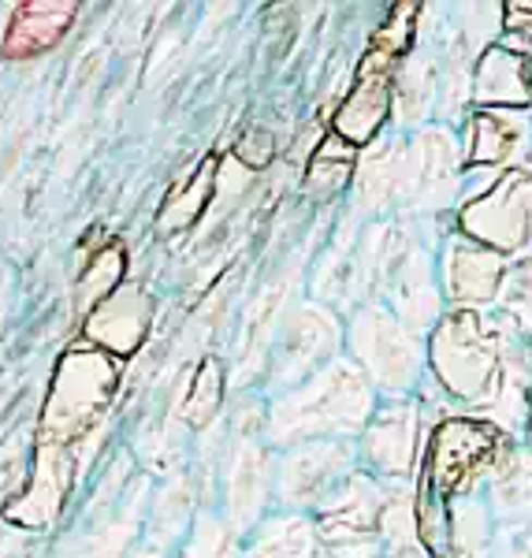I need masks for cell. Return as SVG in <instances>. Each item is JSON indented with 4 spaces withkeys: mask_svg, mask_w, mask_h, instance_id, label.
<instances>
[{
    "mask_svg": "<svg viewBox=\"0 0 532 558\" xmlns=\"http://www.w3.org/2000/svg\"><path fill=\"white\" fill-rule=\"evenodd\" d=\"M495 521L484 495L421 502V544L428 558H492Z\"/></svg>",
    "mask_w": 532,
    "mask_h": 558,
    "instance_id": "52a82bcc",
    "label": "cell"
},
{
    "mask_svg": "<svg viewBox=\"0 0 532 558\" xmlns=\"http://www.w3.org/2000/svg\"><path fill=\"white\" fill-rule=\"evenodd\" d=\"M525 436H529V454H532V417H529V432H525Z\"/></svg>",
    "mask_w": 532,
    "mask_h": 558,
    "instance_id": "9a60e30c",
    "label": "cell"
},
{
    "mask_svg": "<svg viewBox=\"0 0 532 558\" xmlns=\"http://www.w3.org/2000/svg\"><path fill=\"white\" fill-rule=\"evenodd\" d=\"M339 347H342V328L331 317V310H324V305H302L291 317V328L283 331V350L276 357V376L279 384H287L283 391L305 384L324 365L342 357Z\"/></svg>",
    "mask_w": 532,
    "mask_h": 558,
    "instance_id": "ba28073f",
    "label": "cell"
},
{
    "mask_svg": "<svg viewBox=\"0 0 532 558\" xmlns=\"http://www.w3.org/2000/svg\"><path fill=\"white\" fill-rule=\"evenodd\" d=\"M507 265L495 250L481 246V239L455 235L444 250V268H439V291L447 294L458 310H481L499 299Z\"/></svg>",
    "mask_w": 532,
    "mask_h": 558,
    "instance_id": "9c48e42d",
    "label": "cell"
},
{
    "mask_svg": "<svg viewBox=\"0 0 532 558\" xmlns=\"http://www.w3.org/2000/svg\"><path fill=\"white\" fill-rule=\"evenodd\" d=\"M450 165H455V153H450L447 138L428 134L402 157L399 172H395V191L402 194V202L418 205L421 213H436V205H444L447 191L455 186Z\"/></svg>",
    "mask_w": 532,
    "mask_h": 558,
    "instance_id": "30bf717a",
    "label": "cell"
},
{
    "mask_svg": "<svg viewBox=\"0 0 532 558\" xmlns=\"http://www.w3.org/2000/svg\"><path fill=\"white\" fill-rule=\"evenodd\" d=\"M495 305H499V313L521 331V336L532 339V260L510 268Z\"/></svg>",
    "mask_w": 532,
    "mask_h": 558,
    "instance_id": "7c38bea8",
    "label": "cell"
},
{
    "mask_svg": "<svg viewBox=\"0 0 532 558\" xmlns=\"http://www.w3.org/2000/svg\"><path fill=\"white\" fill-rule=\"evenodd\" d=\"M421 421H425L421 399L380 402L376 417L368 421V428L358 439L362 470L387 488H406L421 451Z\"/></svg>",
    "mask_w": 532,
    "mask_h": 558,
    "instance_id": "8992f818",
    "label": "cell"
},
{
    "mask_svg": "<svg viewBox=\"0 0 532 558\" xmlns=\"http://www.w3.org/2000/svg\"><path fill=\"white\" fill-rule=\"evenodd\" d=\"M358 470H362V458H358L354 439H313V444L287 447L276 462L273 495L279 510L313 514Z\"/></svg>",
    "mask_w": 532,
    "mask_h": 558,
    "instance_id": "5b68a950",
    "label": "cell"
},
{
    "mask_svg": "<svg viewBox=\"0 0 532 558\" xmlns=\"http://www.w3.org/2000/svg\"><path fill=\"white\" fill-rule=\"evenodd\" d=\"M428 373L439 395L503 432H529L532 343L499 310L444 313L428 336Z\"/></svg>",
    "mask_w": 532,
    "mask_h": 558,
    "instance_id": "6da1fadb",
    "label": "cell"
},
{
    "mask_svg": "<svg viewBox=\"0 0 532 558\" xmlns=\"http://www.w3.org/2000/svg\"><path fill=\"white\" fill-rule=\"evenodd\" d=\"M492 558H532V518L495 525Z\"/></svg>",
    "mask_w": 532,
    "mask_h": 558,
    "instance_id": "5bb4252c",
    "label": "cell"
},
{
    "mask_svg": "<svg viewBox=\"0 0 532 558\" xmlns=\"http://www.w3.org/2000/svg\"><path fill=\"white\" fill-rule=\"evenodd\" d=\"M347 354L368 376L380 402L418 399V387L428 373V339L406 328L380 299L354 313L347 328Z\"/></svg>",
    "mask_w": 532,
    "mask_h": 558,
    "instance_id": "3957f363",
    "label": "cell"
},
{
    "mask_svg": "<svg viewBox=\"0 0 532 558\" xmlns=\"http://www.w3.org/2000/svg\"><path fill=\"white\" fill-rule=\"evenodd\" d=\"M234 533H239V529H234L231 521L202 518L197 539H194V558H242Z\"/></svg>",
    "mask_w": 532,
    "mask_h": 558,
    "instance_id": "4fadbf2b",
    "label": "cell"
},
{
    "mask_svg": "<svg viewBox=\"0 0 532 558\" xmlns=\"http://www.w3.org/2000/svg\"><path fill=\"white\" fill-rule=\"evenodd\" d=\"M384 507L387 484L358 470L313 510L324 558H384Z\"/></svg>",
    "mask_w": 532,
    "mask_h": 558,
    "instance_id": "277c9868",
    "label": "cell"
},
{
    "mask_svg": "<svg viewBox=\"0 0 532 558\" xmlns=\"http://www.w3.org/2000/svg\"><path fill=\"white\" fill-rule=\"evenodd\" d=\"M380 410V395L350 354L324 365L317 376L291 387L268 410V444L299 447L313 439H362Z\"/></svg>",
    "mask_w": 532,
    "mask_h": 558,
    "instance_id": "7a4b0ae2",
    "label": "cell"
},
{
    "mask_svg": "<svg viewBox=\"0 0 532 558\" xmlns=\"http://www.w3.org/2000/svg\"><path fill=\"white\" fill-rule=\"evenodd\" d=\"M246 558H324L313 514L279 510L254 529Z\"/></svg>",
    "mask_w": 532,
    "mask_h": 558,
    "instance_id": "8fae6325",
    "label": "cell"
}]
</instances>
